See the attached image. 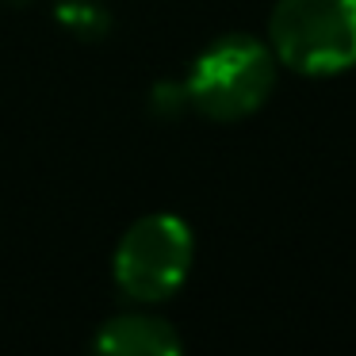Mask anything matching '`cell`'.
I'll use <instances>...</instances> for the list:
<instances>
[{
    "instance_id": "cell-1",
    "label": "cell",
    "mask_w": 356,
    "mask_h": 356,
    "mask_svg": "<svg viewBox=\"0 0 356 356\" xmlns=\"http://www.w3.org/2000/svg\"><path fill=\"white\" fill-rule=\"evenodd\" d=\"M276 54L253 35H222L192 62L184 77L188 108L215 123H238L268 104L276 88Z\"/></svg>"
},
{
    "instance_id": "cell-2",
    "label": "cell",
    "mask_w": 356,
    "mask_h": 356,
    "mask_svg": "<svg viewBox=\"0 0 356 356\" xmlns=\"http://www.w3.org/2000/svg\"><path fill=\"white\" fill-rule=\"evenodd\" d=\"M268 47L302 77H333L356 65V0H276Z\"/></svg>"
},
{
    "instance_id": "cell-3",
    "label": "cell",
    "mask_w": 356,
    "mask_h": 356,
    "mask_svg": "<svg viewBox=\"0 0 356 356\" xmlns=\"http://www.w3.org/2000/svg\"><path fill=\"white\" fill-rule=\"evenodd\" d=\"M195 261L192 226L180 215H142L127 226L111 257V276L123 299L131 302H165L184 287Z\"/></svg>"
},
{
    "instance_id": "cell-4",
    "label": "cell",
    "mask_w": 356,
    "mask_h": 356,
    "mask_svg": "<svg viewBox=\"0 0 356 356\" xmlns=\"http://www.w3.org/2000/svg\"><path fill=\"white\" fill-rule=\"evenodd\" d=\"M92 348L104 356H177L184 348L177 325L146 310L115 314L96 330Z\"/></svg>"
}]
</instances>
